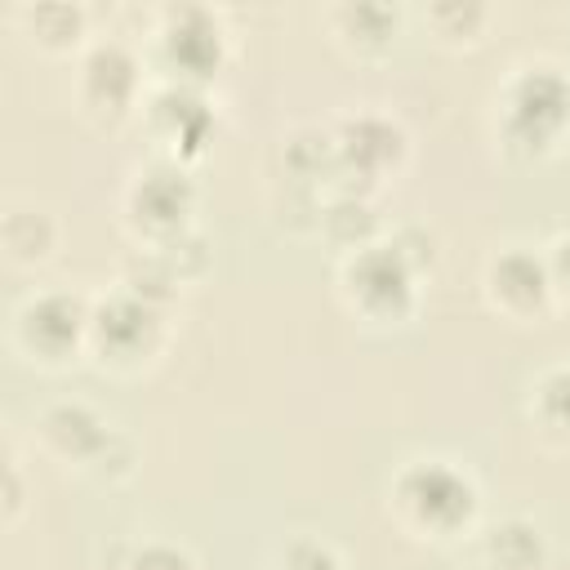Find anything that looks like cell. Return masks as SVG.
I'll use <instances>...</instances> for the list:
<instances>
[{"label": "cell", "mask_w": 570, "mask_h": 570, "mask_svg": "<svg viewBox=\"0 0 570 570\" xmlns=\"http://www.w3.org/2000/svg\"><path fill=\"white\" fill-rule=\"evenodd\" d=\"M387 517L419 543H450L476 530L481 490L454 459H410L387 485Z\"/></svg>", "instance_id": "1"}, {"label": "cell", "mask_w": 570, "mask_h": 570, "mask_svg": "<svg viewBox=\"0 0 570 570\" xmlns=\"http://www.w3.org/2000/svg\"><path fill=\"white\" fill-rule=\"evenodd\" d=\"M494 138L521 165L557 156L570 138V76L552 62L512 67L494 94Z\"/></svg>", "instance_id": "2"}, {"label": "cell", "mask_w": 570, "mask_h": 570, "mask_svg": "<svg viewBox=\"0 0 570 570\" xmlns=\"http://www.w3.org/2000/svg\"><path fill=\"white\" fill-rule=\"evenodd\" d=\"M419 281H423L419 263L392 236H383L338 258L334 289L347 316L365 325H405L419 312Z\"/></svg>", "instance_id": "3"}, {"label": "cell", "mask_w": 570, "mask_h": 570, "mask_svg": "<svg viewBox=\"0 0 570 570\" xmlns=\"http://www.w3.org/2000/svg\"><path fill=\"white\" fill-rule=\"evenodd\" d=\"M169 347V307H156L125 285L94 298L89 312V356L107 374H142Z\"/></svg>", "instance_id": "4"}, {"label": "cell", "mask_w": 570, "mask_h": 570, "mask_svg": "<svg viewBox=\"0 0 570 570\" xmlns=\"http://www.w3.org/2000/svg\"><path fill=\"white\" fill-rule=\"evenodd\" d=\"M36 445L62 463L76 468L94 481H129L134 476V445L85 401H53L36 419Z\"/></svg>", "instance_id": "5"}, {"label": "cell", "mask_w": 570, "mask_h": 570, "mask_svg": "<svg viewBox=\"0 0 570 570\" xmlns=\"http://www.w3.org/2000/svg\"><path fill=\"white\" fill-rule=\"evenodd\" d=\"M196 214V183L174 160H151L134 169V178L120 191V223L142 249H160L191 232Z\"/></svg>", "instance_id": "6"}, {"label": "cell", "mask_w": 570, "mask_h": 570, "mask_svg": "<svg viewBox=\"0 0 570 570\" xmlns=\"http://www.w3.org/2000/svg\"><path fill=\"white\" fill-rule=\"evenodd\" d=\"M89 294L40 289L13 312V347L40 370H67L89 356Z\"/></svg>", "instance_id": "7"}, {"label": "cell", "mask_w": 570, "mask_h": 570, "mask_svg": "<svg viewBox=\"0 0 570 570\" xmlns=\"http://www.w3.org/2000/svg\"><path fill=\"white\" fill-rule=\"evenodd\" d=\"M334 134V156H338V178L343 191H374L379 183L396 178L410 160V134L401 120L383 111H352L330 125Z\"/></svg>", "instance_id": "8"}, {"label": "cell", "mask_w": 570, "mask_h": 570, "mask_svg": "<svg viewBox=\"0 0 570 570\" xmlns=\"http://www.w3.org/2000/svg\"><path fill=\"white\" fill-rule=\"evenodd\" d=\"M156 62L165 67V85L209 89L214 76L227 67V31L218 13L200 4L165 9L156 31Z\"/></svg>", "instance_id": "9"}, {"label": "cell", "mask_w": 570, "mask_h": 570, "mask_svg": "<svg viewBox=\"0 0 570 570\" xmlns=\"http://www.w3.org/2000/svg\"><path fill=\"white\" fill-rule=\"evenodd\" d=\"M481 298L494 316H503L512 325H543V321H552V312H561L548 258H543V249H530V245H499L485 258Z\"/></svg>", "instance_id": "10"}, {"label": "cell", "mask_w": 570, "mask_h": 570, "mask_svg": "<svg viewBox=\"0 0 570 570\" xmlns=\"http://www.w3.org/2000/svg\"><path fill=\"white\" fill-rule=\"evenodd\" d=\"M142 67L120 40H94L76 67V102L80 116L98 129H120L142 111Z\"/></svg>", "instance_id": "11"}, {"label": "cell", "mask_w": 570, "mask_h": 570, "mask_svg": "<svg viewBox=\"0 0 570 570\" xmlns=\"http://www.w3.org/2000/svg\"><path fill=\"white\" fill-rule=\"evenodd\" d=\"M142 125L156 142V156L160 160H174V165H191L205 156L209 138H214V107H209V94L205 89H187V85H156L147 98H142Z\"/></svg>", "instance_id": "12"}, {"label": "cell", "mask_w": 570, "mask_h": 570, "mask_svg": "<svg viewBox=\"0 0 570 570\" xmlns=\"http://www.w3.org/2000/svg\"><path fill=\"white\" fill-rule=\"evenodd\" d=\"M476 552L490 570H543L548 539L530 517H499L476 534Z\"/></svg>", "instance_id": "13"}, {"label": "cell", "mask_w": 570, "mask_h": 570, "mask_svg": "<svg viewBox=\"0 0 570 570\" xmlns=\"http://www.w3.org/2000/svg\"><path fill=\"white\" fill-rule=\"evenodd\" d=\"M396 22H401L396 9L387 4H334L330 9V31L338 49H347L352 58H383L392 49Z\"/></svg>", "instance_id": "14"}, {"label": "cell", "mask_w": 570, "mask_h": 570, "mask_svg": "<svg viewBox=\"0 0 570 570\" xmlns=\"http://www.w3.org/2000/svg\"><path fill=\"white\" fill-rule=\"evenodd\" d=\"M525 419H530V428L543 445L570 450V365H548L530 383Z\"/></svg>", "instance_id": "15"}, {"label": "cell", "mask_w": 570, "mask_h": 570, "mask_svg": "<svg viewBox=\"0 0 570 570\" xmlns=\"http://www.w3.org/2000/svg\"><path fill=\"white\" fill-rule=\"evenodd\" d=\"M321 236H325L330 245H338L343 254L383 240L374 200H370L365 191H338V196H330L325 209H321Z\"/></svg>", "instance_id": "16"}, {"label": "cell", "mask_w": 570, "mask_h": 570, "mask_svg": "<svg viewBox=\"0 0 570 570\" xmlns=\"http://www.w3.org/2000/svg\"><path fill=\"white\" fill-rule=\"evenodd\" d=\"M0 245H4V258L18 263V267H36L45 258H53L58 249V223L49 209H9L4 214V227H0Z\"/></svg>", "instance_id": "17"}, {"label": "cell", "mask_w": 570, "mask_h": 570, "mask_svg": "<svg viewBox=\"0 0 570 570\" xmlns=\"http://www.w3.org/2000/svg\"><path fill=\"white\" fill-rule=\"evenodd\" d=\"M116 285H125L129 294H138V298H147V303H156V307H174L187 281L174 272V263H169L160 249H142V245H138V249L120 263Z\"/></svg>", "instance_id": "18"}, {"label": "cell", "mask_w": 570, "mask_h": 570, "mask_svg": "<svg viewBox=\"0 0 570 570\" xmlns=\"http://www.w3.org/2000/svg\"><path fill=\"white\" fill-rule=\"evenodd\" d=\"M18 18L31 31V45L45 53H71L85 40V9L80 4H27Z\"/></svg>", "instance_id": "19"}, {"label": "cell", "mask_w": 570, "mask_h": 570, "mask_svg": "<svg viewBox=\"0 0 570 570\" xmlns=\"http://www.w3.org/2000/svg\"><path fill=\"white\" fill-rule=\"evenodd\" d=\"M423 22L432 27V36L450 49H472L485 40V27H490V9L485 4H472V0H445V4H432L423 13Z\"/></svg>", "instance_id": "20"}, {"label": "cell", "mask_w": 570, "mask_h": 570, "mask_svg": "<svg viewBox=\"0 0 570 570\" xmlns=\"http://www.w3.org/2000/svg\"><path fill=\"white\" fill-rule=\"evenodd\" d=\"M116 570H196L191 552L178 548V543H165V539H142L134 543Z\"/></svg>", "instance_id": "21"}, {"label": "cell", "mask_w": 570, "mask_h": 570, "mask_svg": "<svg viewBox=\"0 0 570 570\" xmlns=\"http://www.w3.org/2000/svg\"><path fill=\"white\" fill-rule=\"evenodd\" d=\"M281 570H343V557L334 552V543H325L316 534H298L285 543Z\"/></svg>", "instance_id": "22"}, {"label": "cell", "mask_w": 570, "mask_h": 570, "mask_svg": "<svg viewBox=\"0 0 570 570\" xmlns=\"http://www.w3.org/2000/svg\"><path fill=\"white\" fill-rule=\"evenodd\" d=\"M548 272H552V289H557V307H570V232H561L548 249Z\"/></svg>", "instance_id": "23"}, {"label": "cell", "mask_w": 570, "mask_h": 570, "mask_svg": "<svg viewBox=\"0 0 570 570\" xmlns=\"http://www.w3.org/2000/svg\"><path fill=\"white\" fill-rule=\"evenodd\" d=\"M22 503H27V485H22V472H18V463L9 459V463H4V525H18V517H22Z\"/></svg>", "instance_id": "24"}, {"label": "cell", "mask_w": 570, "mask_h": 570, "mask_svg": "<svg viewBox=\"0 0 570 570\" xmlns=\"http://www.w3.org/2000/svg\"><path fill=\"white\" fill-rule=\"evenodd\" d=\"M432 570H454V566H432Z\"/></svg>", "instance_id": "25"}]
</instances>
